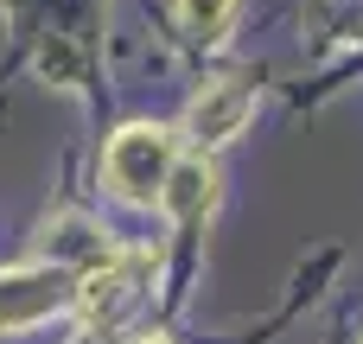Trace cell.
I'll return each mask as SVG.
<instances>
[{
	"label": "cell",
	"mask_w": 363,
	"mask_h": 344,
	"mask_svg": "<svg viewBox=\"0 0 363 344\" xmlns=\"http://www.w3.org/2000/svg\"><path fill=\"white\" fill-rule=\"evenodd\" d=\"M160 204H166L179 223L211 217V204H217V172H211L204 160H179V166H172V179H166V192H160Z\"/></svg>",
	"instance_id": "cell-5"
},
{
	"label": "cell",
	"mask_w": 363,
	"mask_h": 344,
	"mask_svg": "<svg viewBox=\"0 0 363 344\" xmlns=\"http://www.w3.org/2000/svg\"><path fill=\"white\" fill-rule=\"evenodd\" d=\"M147 268H153V255H115V262L89 268V274L77 281V313H83V319H96V326H102V319H115V313L140 294L134 281H140Z\"/></svg>",
	"instance_id": "cell-3"
},
{
	"label": "cell",
	"mask_w": 363,
	"mask_h": 344,
	"mask_svg": "<svg viewBox=\"0 0 363 344\" xmlns=\"http://www.w3.org/2000/svg\"><path fill=\"white\" fill-rule=\"evenodd\" d=\"M249 109H255L249 83L223 77V83H211V89L191 102V128H198L204 140H236V134H242V121H249Z\"/></svg>",
	"instance_id": "cell-4"
},
{
	"label": "cell",
	"mask_w": 363,
	"mask_h": 344,
	"mask_svg": "<svg viewBox=\"0 0 363 344\" xmlns=\"http://www.w3.org/2000/svg\"><path fill=\"white\" fill-rule=\"evenodd\" d=\"M172 166H179V153H172V134H166V128H153V121H134V128H121V134L108 140V153H102V172H108V185H115L121 198H134V204H153V198L166 192Z\"/></svg>",
	"instance_id": "cell-1"
},
{
	"label": "cell",
	"mask_w": 363,
	"mask_h": 344,
	"mask_svg": "<svg viewBox=\"0 0 363 344\" xmlns=\"http://www.w3.org/2000/svg\"><path fill=\"white\" fill-rule=\"evenodd\" d=\"M140 344H166V338H140Z\"/></svg>",
	"instance_id": "cell-7"
},
{
	"label": "cell",
	"mask_w": 363,
	"mask_h": 344,
	"mask_svg": "<svg viewBox=\"0 0 363 344\" xmlns=\"http://www.w3.org/2000/svg\"><path fill=\"white\" fill-rule=\"evenodd\" d=\"M77 306V281L64 268H19V274H0V332H19V326H38L51 313Z\"/></svg>",
	"instance_id": "cell-2"
},
{
	"label": "cell",
	"mask_w": 363,
	"mask_h": 344,
	"mask_svg": "<svg viewBox=\"0 0 363 344\" xmlns=\"http://www.w3.org/2000/svg\"><path fill=\"white\" fill-rule=\"evenodd\" d=\"M230 6H236V0H179V19H185L191 32L217 38V32L230 26Z\"/></svg>",
	"instance_id": "cell-6"
}]
</instances>
